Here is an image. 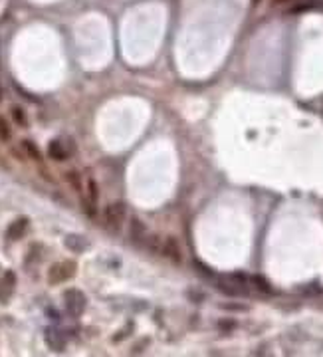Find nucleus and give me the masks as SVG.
<instances>
[{"label": "nucleus", "instance_id": "f257e3e1", "mask_svg": "<svg viewBox=\"0 0 323 357\" xmlns=\"http://www.w3.org/2000/svg\"><path fill=\"white\" fill-rule=\"evenodd\" d=\"M250 280H244V276H222L216 280V288L226 296H248L250 292Z\"/></svg>", "mask_w": 323, "mask_h": 357}, {"label": "nucleus", "instance_id": "f03ea898", "mask_svg": "<svg viewBox=\"0 0 323 357\" xmlns=\"http://www.w3.org/2000/svg\"><path fill=\"white\" fill-rule=\"evenodd\" d=\"M103 220H105V226L111 232H119V228L125 220V205L123 202H111V205H107L103 211Z\"/></svg>", "mask_w": 323, "mask_h": 357}, {"label": "nucleus", "instance_id": "7ed1b4c3", "mask_svg": "<svg viewBox=\"0 0 323 357\" xmlns=\"http://www.w3.org/2000/svg\"><path fill=\"white\" fill-rule=\"evenodd\" d=\"M74 274H76V264L70 260H64V262H58L50 268L48 278H50V284H60V282L72 278Z\"/></svg>", "mask_w": 323, "mask_h": 357}, {"label": "nucleus", "instance_id": "20e7f679", "mask_svg": "<svg viewBox=\"0 0 323 357\" xmlns=\"http://www.w3.org/2000/svg\"><path fill=\"white\" fill-rule=\"evenodd\" d=\"M97 200H99V191H97V183L93 179H87V196L83 198V207L89 219L97 217Z\"/></svg>", "mask_w": 323, "mask_h": 357}, {"label": "nucleus", "instance_id": "39448f33", "mask_svg": "<svg viewBox=\"0 0 323 357\" xmlns=\"http://www.w3.org/2000/svg\"><path fill=\"white\" fill-rule=\"evenodd\" d=\"M64 302H66V308L76 316H80L85 308V296L80 290H68L64 294Z\"/></svg>", "mask_w": 323, "mask_h": 357}, {"label": "nucleus", "instance_id": "423d86ee", "mask_svg": "<svg viewBox=\"0 0 323 357\" xmlns=\"http://www.w3.org/2000/svg\"><path fill=\"white\" fill-rule=\"evenodd\" d=\"M163 254L173 260L175 264H181L183 262V248H181V242L175 238V236H169L165 238V244H163Z\"/></svg>", "mask_w": 323, "mask_h": 357}, {"label": "nucleus", "instance_id": "0eeeda50", "mask_svg": "<svg viewBox=\"0 0 323 357\" xmlns=\"http://www.w3.org/2000/svg\"><path fill=\"white\" fill-rule=\"evenodd\" d=\"M26 226H28V220H24V219H18V220H14V222L8 226V232H6V236H8L10 240H18V238H22V236H24V232H26Z\"/></svg>", "mask_w": 323, "mask_h": 357}, {"label": "nucleus", "instance_id": "6e6552de", "mask_svg": "<svg viewBox=\"0 0 323 357\" xmlns=\"http://www.w3.org/2000/svg\"><path fill=\"white\" fill-rule=\"evenodd\" d=\"M147 228H145V224L141 222V220H137V219H133L131 220V238L135 240V242H139V244H145V240H147Z\"/></svg>", "mask_w": 323, "mask_h": 357}, {"label": "nucleus", "instance_id": "1a4fd4ad", "mask_svg": "<svg viewBox=\"0 0 323 357\" xmlns=\"http://www.w3.org/2000/svg\"><path fill=\"white\" fill-rule=\"evenodd\" d=\"M48 153H50V157H52V159H56V161H66V159L70 157V153L62 147V143H60V141H50V145H48Z\"/></svg>", "mask_w": 323, "mask_h": 357}, {"label": "nucleus", "instance_id": "9d476101", "mask_svg": "<svg viewBox=\"0 0 323 357\" xmlns=\"http://www.w3.org/2000/svg\"><path fill=\"white\" fill-rule=\"evenodd\" d=\"M66 246H68L70 250L83 252V250L87 248V240H85V238H81V236H78V234H72V236H68V238H66Z\"/></svg>", "mask_w": 323, "mask_h": 357}, {"label": "nucleus", "instance_id": "9b49d317", "mask_svg": "<svg viewBox=\"0 0 323 357\" xmlns=\"http://www.w3.org/2000/svg\"><path fill=\"white\" fill-rule=\"evenodd\" d=\"M12 137V131H10V125L8 121L0 115V141H8Z\"/></svg>", "mask_w": 323, "mask_h": 357}, {"label": "nucleus", "instance_id": "f8f14e48", "mask_svg": "<svg viewBox=\"0 0 323 357\" xmlns=\"http://www.w3.org/2000/svg\"><path fill=\"white\" fill-rule=\"evenodd\" d=\"M22 147L28 151V155H30L32 159H38V161H40V157H42V155H40V149H38V147H36V145H34L30 139L22 141Z\"/></svg>", "mask_w": 323, "mask_h": 357}, {"label": "nucleus", "instance_id": "ddd939ff", "mask_svg": "<svg viewBox=\"0 0 323 357\" xmlns=\"http://www.w3.org/2000/svg\"><path fill=\"white\" fill-rule=\"evenodd\" d=\"M12 115H14V119H16L18 125H26V115H24V111H20V108H14L12 110Z\"/></svg>", "mask_w": 323, "mask_h": 357}, {"label": "nucleus", "instance_id": "4468645a", "mask_svg": "<svg viewBox=\"0 0 323 357\" xmlns=\"http://www.w3.org/2000/svg\"><path fill=\"white\" fill-rule=\"evenodd\" d=\"M68 179L72 181V185H74L78 191H81V185H80V175H78L76 171H70V173H68Z\"/></svg>", "mask_w": 323, "mask_h": 357}, {"label": "nucleus", "instance_id": "2eb2a0df", "mask_svg": "<svg viewBox=\"0 0 323 357\" xmlns=\"http://www.w3.org/2000/svg\"><path fill=\"white\" fill-rule=\"evenodd\" d=\"M274 2H278V4H288V6H294V4L301 2V0H274Z\"/></svg>", "mask_w": 323, "mask_h": 357}]
</instances>
